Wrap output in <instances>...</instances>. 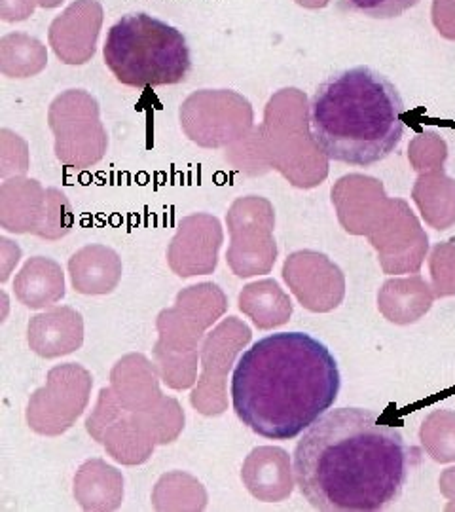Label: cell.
Returning <instances> with one entry per match:
<instances>
[{
  "label": "cell",
  "instance_id": "4",
  "mask_svg": "<svg viewBox=\"0 0 455 512\" xmlns=\"http://www.w3.org/2000/svg\"><path fill=\"white\" fill-rule=\"evenodd\" d=\"M103 57L110 73L129 88L181 84L192 69L182 31L145 12L126 14L110 27Z\"/></svg>",
  "mask_w": 455,
  "mask_h": 512
},
{
  "label": "cell",
  "instance_id": "3",
  "mask_svg": "<svg viewBox=\"0 0 455 512\" xmlns=\"http://www.w3.org/2000/svg\"><path fill=\"white\" fill-rule=\"evenodd\" d=\"M404 101L397 86L370 67L328 76L313 93L311 137L321 152L347 165L380 164L404 135Z\"/></svg>",
  "mask_w": 455,
  "mask_h": 512
},
{
  "label": "cell",
  "instance_id": "1",
  "mask_svg": "<svg viewBox=\"0 0 455 512\" xmlns=\"http://www.w3.org/2000/svg\"><path fill=\"white\" fill-rule=\"evenodd\" d=\"M412 467L402 433L374 410L336 408L294 448V476L313 509L380 511L401 497Z\"/></svg>",
  "mask_w": 455,
  "mask_h": 512
},
{
  "label": "cell",
  "instance_id": "2",
  "mask_svg": "<svg viewBox=\"0 0 455 512\" xmlns=\"http://www.w3.org/2000/svg\"><path fill=\"white\" fill-rule=\"evenodd\" d=\"M340 370L306 332L270 334L247 349L232 376L237 418L258 437L292 440L334 406Z\"/></svg>",
  "mask_w": 455,
  "mask_h": 512
},
{
  "label": "cell",
  "instance_id": "5",
  "mask_svg": "<svg viewBox=\"0 0 455 512\" xmlns=\"http://www.w3.org/2000/svg\"><path fill=\"white\" fill-rule=\"evenodd\" d=\"M347 4L374 19H393L402 16L406 10L414 8L419 0H346Z\"/></svg>",
  "mask_w": 455,
  "mask_h": 512
}]
</instances>
